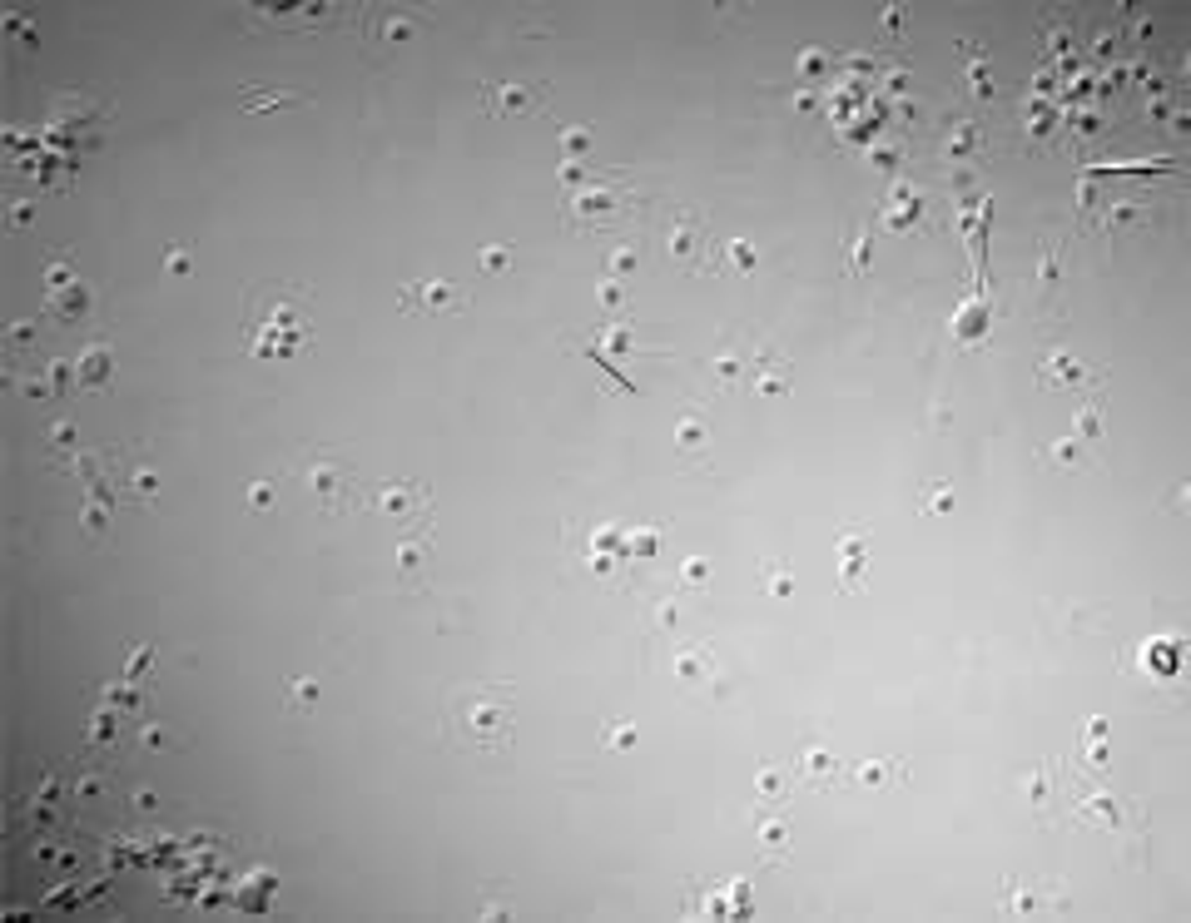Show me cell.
<instances>
[{"mask_svg": "<svg viewBox=\"0 0 1191 923\" xmlns=\"http://www.w3.org/2000/svg\"><path fill=\"white\" fill-rule=\"evenodd\" d=\"M442 740L457 755L492 760L507 755L517 740V695L507 680H467L452 685L442 700Z\"/></svg>", "mask_w": 1191, "mask_h": 923, "instance_id": "cell-1", "label": "cell"}, {"mask_svg": "<svg viewBox=\"0 0 1191 923\" xmlns=\"http://www.w3.org/2000/svg\"><path fill=\"white\" fill-rule=\"evenodd\" d=\"M303 283H254L244 308V353L249 358H293L313 338V308Z\"/></svg>", "mask_w": 1191, "mask_h": 923, "instance_id": "cell-2", "label": "cell"}, {"mask_svg": "<svg viewBox=\"0 0 1191 923\" xmlns=\"http://www.w3.org/2000/svg\"><path fill=\"white\" fill-rule=\"evenodd\" d=\"M303 482H308V492L318 497L323 512H343V507L358 502V482H353V472H348L343 462H333L328 452H318V457L303 467Z\"/></svg>", "mask_w": 1191, "mask_h": 923, "instance_id": "cell-3", "label": "cell"}, {"mask_svg": "<svg viewBox=\"0 0 1191 923\" xmlns=\"http://www.w3.org/2000/svg\"><path fill=\"white\" fill-rule=\"evenodd\" d=\"M596 184V179H591ZM571 219L576 224H591L596 219V229H611V224H621L626 214H631V194L621 189V184H596V189H571Z\"/></svg>", "mask_w": 1191, "mask_h": 923, "instance_id": "cell-4", "label": "cell"}, {"mask_svg": "<svg viewBox=\"0 0 1191 923\" xmlns=\"http://www.w3.org/2000/svg\"><path fill=\"white\" fill-rule=\"evenodd\" d=\"M402 308L407 313H427V318H437V313H462L467 308V293L462 288H452V283H427V278H417V283H402Z\"/></svg>", "mask_w": 1191, "mask_h": 923, "instance_id": "cell-5", "label": "cell"}, {"mask_svg": "<svg viewBox=\"0 0 1191 923\" xmlns=\"http://www.w3.org/2000/svg\"><path fill=\"white\" fill-rule=\"evenodd\" d=\"M368 502H378L393 517H422L427 512V487H417V482H383V487H373Z\"/></svg>", "mask_w": 1191, "mask_h": 923, "instance_id": "cell-6", "label": "cell"}, {"mask_svg": "<svg viewBox=\"0 0 1191 923\" xmlns=\"http://www.w3.org/2000/svg\"><path fill=\"white\" fill-rule=\"evenodd\" d=\"M705 239H710V234H705L700 224H675V229H670V254H675V264H685V268L700 264Z\"/></svg>", "mask_w": 1191, "mask_h": 923, "instance_id": "cell-7", "label": "cell"}, {"mask_svg": "<svg viewBox=\"0 0 1191 923\" xmlns=\"http://www.w3.org/2000/svg\"><path fill=\"white\" fill-rule=\"evenodd\" d=\"M482 100H487V115H502V110H531V100H541V90H522V85H482Z\"/></svg>", "mask_w": 1191, "mask_h": 923, "instance_id": "cell-8", "label": "cell"}, {"mask_svg": "<svg viewBox=\"0 0 1191 923\" xmlns=\"http://www.w3.org/2000/svg\"><path fill=\"white\" fill-rule=\"evenodd\" d=\"M244 100H254L249 110H283V105H303V100H298V95H288V90L264 95V90H254V85H244Z\"/></svg>", "mask_w": 1191, "mask_h": 923, "instance_id": "cell-9", "label": "cell"}, {"mask_svg": "<svg viewBox=\"0 0 1191 923\" xmlns=\"http://www.w3.org/2000/svg\"><path fill=\"white\" fill-rule=\"evenodd\" d=\"M799 765H804V775H814V785H819V780H829V775L839 770V765H834L824 750H804V760H799Z\"/></svg>", "mask_w": 1191, "mask_h": 923, "instance_id": "cell-10", "label": "cell"}, {"mask_svg": "<svg viewBox=\"0 0 1191 923\" xmlns=\"http://www.w3.org/2000/svg\"><path fill=\"white\" fill-rule=\"evenodd\" d=\"M313 695H318V685H313V680H293V685H288V710H293V715H303V710L313 705Z\"/></svg>", "mask_w": 1191, "mask_h": 923, "instance_id": "cell-11", "label": "cell"}, {"mask_svg": "<svg viewBox=\"0 0 1191 923\" xmlns=\"http://www.w3.org/2000/svg\"><path fill=\"white\" fill-rule=\"evenodd\" d=\"M884 775H899V780H904V765H859V770H854L859 785H884Z\"/></svg>", "mask_w": 1191, "mask_h": 923, "instance_id": "cell-12", "label": "cell"}, {"mask_svg": "<svg viewBox=\"0 0 1191 923\" xmlns=\"http://www.w3.org/2000/svg\"><path fill=\"white\" fill-rule=\"evenodd\" d=\"M482 268H487V273H502V268H507V249H487V254H482Z\"/></svg>", "mask_w": 1191, "mask_h": 923, "instance_id": "cell-13", "label": "cell"}, {"mask_svg": "<svg viewBox=\"0 0 1191 923\" xmlns=\"http://www.w3.org/2000/svg\"><path fill=\"white\" fill-rule=\"evenodd\" d=\"M268 497H273V492H268L264 482H259V487L249 492V502H254V512H268Z\"/></svg>", "mask_w": 1191, "mask_h": 923, "instance_id": "cell-14", "label": "cell"}, {"mask_svg": "<svg viewBox=\"0 0 1191 923\" xmlns=\"http://www.w3.org/2000/svg\"><path fill=\"white\" fill-rule=\"evenodd\" d=\"M730 254H735V264L745 268V273H750V268H755V264H750V249H745V244H730Z\"/></svg>", "mask_w": 1191, "mask_h": 923, "instance_id": "cell-15", "label": "cell"}]
</instances>
